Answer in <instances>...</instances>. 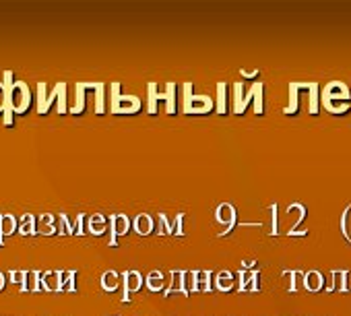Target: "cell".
I'll return each instance as SVG.
<instances>
[{
  "label": "cell",
  "mask_w": 351,
  "mask_h": 316,
  "mask_svg": "<svg viewBox=\"0 0 351 316\" xmlns=\"http://www.w3.org/2000/svg\"><path fill=\"white\" fill-rule=\"evenodd\" d=\"M7 101L15 112H25L29 108L31 101V93L29 87L23 81H15V83H7Z\"/></svg>",
  "instance_id": "cell-1"
},
{
  "label": "cell",
  "mask_w": 351,
  "mask_h": 316,
  "mask_svg": "<svg viewBox=\"0 0 351 316\" xmlns=\"http://www.w3.org/2000/svg\"><path fill=\"white\" fill-rule=\"evenodd\" d=\"M335 101H339V106H351V93H349L347 85L341 83V81L328 83L324 87V91H322V106H324V110L335 106Z\"/></svg>",
  "instance_id": "cell-2"
},
{
  "label": "cell",
  "mask_w": 351,
  "mask_h": 316,
  "mask_svg": "<svg viewBox=\"0 0 351 316\" xmlns=\"http://www.w3.org/2000/svg\"><path fill=\"white\" fill-rule=\"evenodd\" d=\"M118 89L120 85H114V112L118 114H133V112H139L141 108V101L139 97H133V95H126V97H118Z\"/></svg>",
  "instance_id": "cell-3"
},
{
  "label": "cell",
  "mask_w": 351,
  "mask_h": 316,
  "mask_svg": "<svg viewBox=\"0 0 351 316\" xmlns=\"http://www.w3.org/2000/svg\"><path fill=\"white\" fill-rule=\"evenodd\" d=\"M211 108H213V99L209 95H194V97L186 99V103H184V112H192V114L209 112Z\"/></svg>",
  "instance_id": "cell-4"
},
{
  "label": "cell",
  "mask_w": 351,
  "mask_h": 316,
  "mask_svg": "<svg viewBox=\"0 0 351 316\" xmlns=\"http://www.w3.org/2000/svg\"><path fill=\"white\" fill-rule=\"evenodd\" d=\"M215 219L219 221V223H225L227 225V232L231 230V225L236 223V209L229 205V202H221V205L217 207V211H215ZM225 232V234H227Z\"/></svg>",
  "instance_id": "cell-5"
},
{
  "label": "cell",
  "mask_w": 351,
  "mask_h": 316,
  "mask_svg": "<svg viewBox=\"0 0 351 316\" xmlns=\"http://www.w3.org/2000/svg\"><path fill=\"white\" fill-rule=\"evenodd\" d=\"M122 279H124V289H126V291H124V296H122V300L126 302L130 291H139V289H141V285H143V277H141L139 271H128V273L122 275Z\"/></svg>",
  "instance_id": "cell-6"
},
{
  "label": "cell",
  "mask_w": 351,
  "mask_h": 316,
  "mask_svg": "<svg viewBox=\"0 0 351 316\" xmlns=\"http://www.w3.org/2000/svg\"><path fill=\"white\" fill-rule=\"evenodd\" d=\"M304 287L308 291H320L324 287L322 273H318V271H308V273H304Z\"/></svg>",
  "instance_id": "cell-7"
},
{
  "label": "cell",
  "mask_w": 351,
  "mask_h": 316,
  "mask_svg": "<svg viewBox=\"0 0 351 316\" xmlns=\"http://www.w3.org/2000/svg\"><path fill=\"white\" fill-rule=\"evenodd\" d=\"M133 225H135V232H137V234H141V236L151 234V232H153V228H155V223H153V217H151V215H147V213L137 215Z\"/></svg>",
  "instance_id": "cell-8"
},
{
  "label": "cell",
  "mask_w": 351,
  "mask_h": 316,
  "mask_svg": "<svg viewBox=\"0 0 351 316\" xmlns=\"http://www.w3.org/2000/svg\"><path fill=\"white\" fill-rule=\"evenodd\" d=\"M60 283H62V273H58V271H50V273L41 275V287L48 291H58Z\"/></svg>",
  "instance_id": "cell-9"
},
{
  "label": "cell",
  "mask_w": 351,
  "mask_h": 316,
  "mask_svg": "<svg viewBox=\"0 0 351 316\" xmlns=\"http://www.w3.org/2000/svg\"><path fill=\"white\" fill-rule=\"evenodd\" d=\"M128 230H130V219L126 215H114L112 217V232H114L112 242H116V236H124Z\"/></svg>",
  "instance_id": "cell-10"
},
{
  "label": "cell",
  "mask_w": 351,
  "mask_h": 316,
  "mask_svg": "<svg viewBox=\"0 0 351 316\" xmlns=\"http://www.w3.org/2000/svg\"><path fill=\"white\" fill-rule=\"evenodd\" d=\"M283 277L287 279V289L289 291H298L300 287H304V273L302 271H285Z\"/></svg>",
  "instance_id": "cell-11"
},
{
  "label": "cell",
  "mask_w": 351,
  "mask_h": 316,
  "mask_svg": "<svg viewBox=\"0 0 351 316\" xmlns=\"http://www.w3.org/2000/svg\"><path fill=\"white\" fill-rule=\"evenodd\" d=\"M118 285H120V275L116 271H105L101 275V287L105 291H114V289H118Z\"/></svg>",
  "instance_id": "cell-12"
},
{
  "label": "cell",
  "mask_w": 351,
  "mask_h": 316,
  "mask_svg": "<svg viewBox=\"0 0 351 316\" xmlns=\"http://www.w3.org/2000/svg\"><path fill=\"white\" fill-rule=\"evenodd\" d=\"M17 230V219L13 215H0V240L3 236H11Z\"/></svg>",
  "instance_id": "cell-13"
},
{
  "label": "cell",
  "mask_w": 351,
  "mask_h": 316,
  "mask_svg": "<svg viewBox=\"0 0 351 316\" xmlns=\"http://www.w3.org/2000/svg\"><path fill=\"white\" fill-rule=\"evenodd\" d=\"M240 289H258V271H252V273H240Z\"/></svg>",
  "instance_id": "cell-14"
},
{
  "label": "cell",
  "mask_w": 351,
  "mask_h": 316,
  "mask_svg": "<svg viewBox=\"0 0 351 316\" xmlns=\"http://www.w3.org/2000/svg\"><path fill=\"white\" fill-rule=\"evenodd\" d=\"M39 285H41V275L37 273V271H29V273H25V281H23L25 291H35V289H39Z\"/></svg>",
  "instance_id": "cell-15"
},
{
  "label": "cell",
  "mask_w": 351,
  "mask_h": 316,
  "mask_svg": "<svg viewBox=\"0 0 351 316\" xmlns=\"http://www.w3.org/2000/svg\"><path fill=\"white\" fill-rule=\"evenodd\" d=\"M215 285H217V289H221V291H229L233 287V275L229 273V271H221V273L217 275Z\"/></svg>",
  "instance_id": "cell-16"
},
{
  "label": "cell",
  "mask_w": 351,
  "mask_h": 316,
  "mask_svg": "<svg viewBox=\"0 0 351 316\" xmlns=\"http://www.w3.org/2000/svg\"><path fill=\"white\" fill-rule=\"evenodd\" d=\"M165 285V281H163V275L159 273V271H151V273L147 275V287L151 289V291H157V289H161Z\"/></svg>",
  "instance_id": "cell-17"
},
{
  "label": "cell",
  "mask_w": 351,
  "mask_h": 316,
  "mask_svg": "<svg viewBox=\"0 0 351 316\" xmlns=\"http://www.w3.org/2000/svg\"><path fill=\"white\" fill-rule=\"evenodd\" d=\"M105 225H107V221H105L103 215H93V217L89 219V232L99 236V234L105 232Z\"/></svg>",
  "instance_id": "cell-18"
},
{
  "label": "cell",
  "mask_w": 351,
  "mask_h": 316,
  "mask_svg": "<svg viewBox=\"0 0 351 316\" xmlns=\"http://www.w3.org/2000/svg\"><path fill=\"white\" fill-rule=\"evenodd\" d=\"M209 279H211V273H209V271H203V273H194V289L207 291V289L211 287Z\"/></svg>",
  "instance_id": "cell-19"
},
{
  "label": "cell",
  "mask_w": 351,
  "mask_h": 316,
  "mask_svg": "<svg viewBox=\"0 0 351 316\" xmlns=\"http://www.w3.org/2000/svg\"><path fill=\"white\" fill-rule=\"evenodd\" d=\"M310 106H308V110H310V114H318V91H320V87H318V83H310Z\"/></svg>",
  "instance_id": "cell-20"
},
{
  "label": "cell",
  "mask_w": 351,
  "mask_h": 316,
  "mask_svg": "<svg viewBox=\"0 0 351 316\" xmlns=\"http://www.w3.org/2000/svg\"><path fill=\"white\" fill-rule=\"evenodd\" d=\"M35 217H31V215H25L23 217V221H21V225H19V230H21V234L23 236H27V234H35Z\"/></svg>",
  "instance_id": "cell-21"
},
{
  "label": "cell",
  "mask_w": 351,
  "mask_h": 316,
  "mask_svg": "<svg viewBox=\"0 0 351 316\" xmlns=\"http://www.w3.org/2000/svg\"><path fill=\"white\" fill-rule=\"evenodd\" d=\"M349 213H351V205H347V209L341 213V234L345 236L347 242H351V234H349Z\"/></svg>",
  "instance_id": "cell-22"
},
{
  "label": "cell",
  "mask_w": 351,
  "mask_h": 316,
  "mask_svg": "<svg viewBox=\"0 0 351 316\" xmlns=\"http://www.w3.org/2000/svg\"><path fill=\"white\" fill-rule=\"evenodd\" d=\"M217 89H219V103H217V110L223 114V112H225V85H223V83H219Z\"/></svg>",
  "instance_id": "cell-23"
},
{
  "label": "cell",
  "mask_w": 351,
  "mask_h": 316,
  "mask_svg": "<svg viewBox=\"0 0 351 316\" xmlns=\"http://www.w3.org/2000/svg\"><path fill=\"white\" fill-rule=\"evenodd\" d=\"M7 106H9V101H7V85L0 83V112H3Z\"/></svg>",
  "instance_id": "cell-24"
},
{
  "label": "cell",
  "mask_w": 351,
  "mask_h": 316,
  "mask_svg": "<svg viewBox=\"0 0 351 316\" xmlns=\"http://www.w3.org/2000/svg\"><path fill=\"white\" fill-rule=\"evenodd\" d=\"M343 291H351V271H343Z\"/></svg>",
  "instance_id": "cell-25"
},
{
  "label": "cell",
  "mask_w": 351,
  "mask_h": 316,
  "mask_svg": "<svg viewBox=\"0 0 351 316\" xmlns=\"http://www.w3.org/2000/svg\"><path fill=\"white\" fill-rule=\"evenodd\" d=\"M271 213H273V225H271V234H277V205H271Z\"/></svg>",
  "instance_id": "cell-26"
},
{
  "label": "cell",
  "mask_w": 351,
  "mask_h": 316,
  "mask_svg": "<svg viewBox=\"0 0 351 316\" xmlns=\"http://www.w3.org/2000/svg\"><path fill=\"white\" fill-rule=\"evenodd\" d=\"M11 277H13L15 283H21V285H23V281H25V273H17V271H13Z\"/></svg>",
  "instance_id": "cell-27"
},
{
  "label": "cell",
  "mask_w": 351,
  "mask_h": 316,
  "mask_svg": "<svg viewBox=\"0 0 351 316\" xmlns=\"http://www.w3.org/2000/svg\"><path fill=\"white\" fill-rule=\"evenodd\" d=\"M242 75H244V77H256L258 71H242Z\"/></svg>",
  "instance_id": "cell-28"
},
{
  "label": "cell",
  "mask_w": 351,
  "mask_h": 316,
  "mask_svg": "<svg viewBox=\"0 0 351 316\" xmlns=\"http://www.w3.org/2000/svg\"><path fill=\"white\" fill-rule=\"evenodd\" d=\"M5 283H7V275H5V273H0V289L5 287Z\"/></svg>",
  "instance_id": "cell-29"
}]
</instances>
